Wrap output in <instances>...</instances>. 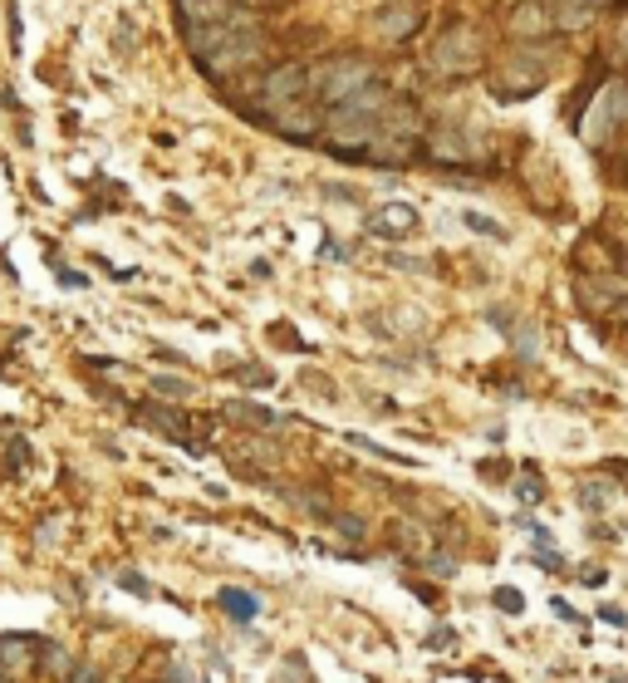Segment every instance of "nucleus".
Here are the masks:
<instances>
[{
  "label": "nucleus",
  "instance_id": "f3484780",
  "mask_svg": "<svg viewBox=\"0 0 628 683\" xmlns=\"http://www.w3.org/2000/svg\"><path fill=\"white\" fill-rule=\"evenodd\" d=\"M535 561L545 565V571H559V565H565V561H559V555H555V551H550V541H545V551H535Z\"/></svg>",
  "mask_w": 628,
  "mask_h": 683
},
{
  "label": "nucleus",
  "instance_id": "9b49d317",
  "mask_svg": "<svg viewBox=\"0 0 628 683\" xmlns=\"http://www.w3.org/2000/svg\"><path fill=\"white\" fill-rule=\"evenodd\" d=\"M491 600H496L500 614H520V610H526V600H520L516 585H500V590H491Z\"/></svg>",
  "mask_w": 628,
  "mask_h": 683
},
{
  "label": "nucleus",
  "instance_id": "6e6552de",
  "mask_svg": "<svg viewBox=\"0 0 628 683\" xmlns=\"http://www.w3.org/2000/svg\"><path fill=\"white\" fill-rule=\"evenodd\" d=\"M216 600H221V610L231 614V620H255V610H261V600L245 595V590H221Z\"/></svg>",
  "mask_w": 628,
  "mask_h": 683
},
{
  "label": "nucleus",
  "instance_id": "a211bd4d",
  "mask_svg": "<svg viewBox=\"0 0 628 683\" xmlns=\"http://www.w3.org/2000/svg\"><path fill=\"white\" fill-rule=\"evenodd\" d=\"M540 496H545V487L540 482H520V502H540Z\"/></svg>",
  "mask_w": 628,
  "mask_h": 683
},
{
  "label": "nucleus",
  "instance_id": "f03ea898",
  "mask_svg": "<svg viewBox=\"0 0 628 683\" xmlns=\"http://www.w3.org/2000/svg\"><path fill=\"white\" fill-rule=\"evenodd\" d=\"M388 99H392V94L373 80L369 89H359L349 104H339L334 119H329V148L369 153V143H373V133H378V119H383V109H388Z\"/></svg>",
  "mask_w": 628,
  "mask_h": 683
},
{
  "label": "nucleus",
  "instance_id": "39448f33",
  "mask_svg": "<svg viewBox=\"0 0 628 683\" xmlns=\"http://www.w3.org/2000/svg\"><path fill=\"white\" fill-rule=\"evenodd\" d=\"M432 64L437 70H447V74H471L481 64V45L471 40V31L467 25H457V31H447L437 40V55H432Z\"/></svg>",
  "mask_w": 628,
  "mask_h": 683
},
{
  "label": "nucleus",
  "instance_id": "7ed1b4c3",
  "mask_svg": "<svg viewBox=\"0 0 628 683\" xmlns=\"http://www.w3.org/2000/svg\"><path fill=\"white\" fill-rule=\"evenodd\" d=\"M304 80H310L314 109H339V104H349L359 89H369L378 74H373V64L359 60V55H339V60H324V64H314V70H304Z\"/></svg>",
  "mask_w": 628,
  "mask_h": 683
},
{
  "label": "nucleus",
  "instance_id": "393cba45",
  "mask_svg": "<svg viewBox=\"0 0 628 683\" xmlns=\"http://www.w3.org/2000/svg\"><path fill=\"white\" fill-rule=\"evenodd\" d=\"M608 683H628V679H624V673H618V679H608Z\"/></svg>",
  "mask_w": 628,
  "mask_h": 683
},
{
  "label": "nucleus",
  "instance_id": "20e7f679",
  "mask_svg": "<svg viewBox=\"0 0 628 683\" xmlns=\"http://www.w3.org/2000/svg\"><path fill=\"white\" fill-rule=\"evenodd\" d=\"M412 139H418V109L402 99H388V109H383V119H378V133H373V143H369L373 163H408Z\"/></svg>",
  "mask_w": 628,
  "mask_h": 683
},
{
  "label": "nucleus",
  "instance_id": "b1692460",
  "mask_svg": "<svg viewBox=\"0 0 628 683\" xmlns=\"http://www.w3.org/2000/svg\"><path fill=\"white\" fill-rule=\"evenodd\" d=\"M0 683H10V679H5V663H0Z\"/></svg>",
  "mask_w": 628,
  "mask_h": 683
},
{
  "label": "nucleus",
  "instance_id": "f257e3e1",
  "mask_svg": "<svg viewBox=\"0 0 628 683\" xmlns=\"http://www.w3.org/2000/svg\"><path fill=\"white\" fill-rule=\"evenodd\" d=\"M192 31V50L202 60L206 74H231V70H245L265 55V31L255 15L245 11H231L212 25H186Z\"/></svg>",
  "mask_w": 628,
  "mask_h": 683
},
{
  "label": "nucleus",
  "instance_id": "aec40b11",
  "mask_svg": "<svg viewBox=\"0 0 628 683\" xmlns=\"http://www.w3.org/2000/svg\"><path fill=\"white\" fill-rule=\"evenodd\" d=\"M59 280H64L69 290H84V276H78V271H69V266H59Z\"/></svg>",
  "mask_w": 628,
  "mask_h": 683
},
{
  "label": "nucleus",
  "instance_id": "423d86ee",
  "mask_svg": "<svg viewBox=\"0 0 628 683\" xmlns=\"http://www.w3.org/2000/svg\"><path fill=\"white\" fill-rule=\"evenodd\" d=\"M369 231L373 237H383V241H402V237L418 231V212H412L408 202H388V207H378L369 217Z\"/></svg>",
  "mask_w": 628,
  "mask_h": 683
},
{
  "label": "nucleus",
  "instance_id": "412c9836",
  "mask_svg": "<svg viewBox=\"0 0 628 683\" xmlns=\"http://www.w3.org/2000/svg\"><path fill=\"white\" fill-rule=\"evenodd\" d=\"M599 614H604L608 624H624V620H628V614H624V610H614V604H604V610H599Z\"/></svg>",
  "mask_w": 628,
  "mask_h": 683
},
{
  "label": "nucleus",
  "instance_id": "0eeeda50",
  "mask_svg": "<svg viewBox=\"0 0 628 683\" xmlns=\"http://www.w3.org/2000/svg\"><path fill=\"white\" fill-rule=\"evenodd\" d=\"M418 25H422V5H412V0H402V5H388V11L373 15V31H378L383 40H408Z\"/></svg>",
  "mask_w": 628,
  "mask_h": 683
},
{
  "label": "nucleus",
  "instance_id": "9d476101",
  "mask_svg": "<svg viewBox=\"0 0 628 683\" xmlns=\"http://www.w3.org/2000/svg\"><path fill=\"white\" fill-rule=\"evenodd\" d=\"M137 418H147V423H157V428H167V438H177L186 428V418L182 414H162V408H143Z\"/></svg>",
  "mask_w": 628,
  "mask_h": 683
},
{
  "label": "nucleus",
  "instance_id": "5701e85b",
  "mask_svg": "<svg viewBox=\"0 0 628 683\" xmlns=\"http://www.w3.org/2000/svg\"><path fill=\"white\" fill-rule=\"evenodd\" d=\"M74 683H98V673H94V669H84V673H74Z\"/></svg>",
  "mask_w": 628,
  "mask_h": 683
},
{
  "label": "nucleus",
  "instance_id": "f8f14e48",
  "mask_svg": "<svg viewBox=\"0 0 628 683\" xmlns=\"http://www.w3.org/2000/svg\"><path fill=\"white\" fill-rule=\"evenodd\" d=\"M226 414L245 418V423H270V414H265V408H251V404H226Z\"/></svg>",
  "mask_w": 628,
  "mask_h": 683
},
{
  "label": "nucleus",
  "instance_id": "4468645a",
  "mask_svg": "<svg viewBox=\"0 0 628 683\" xmlns=\"http://www.w3.org/2000/svg\"><path fill=\"white\" fill-rule=\"evenodd\" d=\"M461 221H467L471 231H486V237H500V227H496V221H491V217H481V212H467V217H461Z\"/></svg>",
  "mask_w": 628,
  "mask_h": 683
},
{
  "label": "nucleus",
  "instance_id": "6ab92c4d",
  "mask_svg": "<svg viewBox=\"0 0 628 683\" xmlns=\"http://www.w3.org/2000/svg\"><path fill=\"white\" fill-rule=\"evenodd\" d=\"M584 506L599 512V506H604V487H584Z\"/></svg>",
  "mask_w": 628,
  "mask_h": 683
},
{
  "label": "nucleus",
  "instance_id": "ddd939ff",
  "mask_svg": "<svg viewBox=\"0 0 628 683\" xmlns=\"http://www.w3.org/2000/svg\"><path fill=\"white\" fill-rule=\"evenodd\" d=\"M118 585H123V590H133V595H153V585H147L137 571H123V575H118Z\"/></svg>",
  "mask_w": 628,
  "mask_h": 683
},
{
  "label": "nucleus",
  "instance_id": "1a4fd4ad",
  "mask_svg": "<svg viewBox=\"0 0 628 683\" xmlns=\"http://www.w3.org/2000/svg\"><path fill=\"white\" fill-rule=\"evenodd\" d=\"M39 649H45V639H15V634H0V654H5V659L25 663L29 654H39Z\"/></svg>",
  "mask_w": 628,
  "mask_h": 683
},
{
  "label": "nucleus",
  "instance_id": "4be33fe9",
  "mask_svg": "<svg viewBox=\"0 0 628 683\" xmlns=\"http://www.w3.org/2000/svg\"><path fill=\"white\" fill-rule=\"evenodd\" d=\"M540 5H550V11H565V15H569V5H575V0H540Z\"/></svg>",
  "mask_w": 628,
  "mask_h": 683
},
{
  "label": "nucleus",
  "instance_id": "2eb2a0df",
  "mask_svg": "<svg viewBox=\"0 0 628 683\" xmlns=\"http://www.w3.org/2000/svg\"><path fill=\"white\" fill-rule=\"evenodd\" d=\"M157 388H162V394H172V398L192 394V384H186V379H157Z\"/></svg>",
  "mask_w": 628,
  "mask_h": 683
},
{
  "label": "nucleus",
  "instance_id": "dca6fc26",
  "mask_svg": "<svg viewBox=\"0 0 628 683\" xmlns=\"http://www.w3.org/2000/svg\"><path fill=\"white\" fill-rule=\"evenodd\" d=\"M550 610H555L559 620H569V624H584V614H579V610H569L565 600H550Z\"/></svg>",
  "mask_w": 628,
  "mask_h": 683
}]
</instances>
